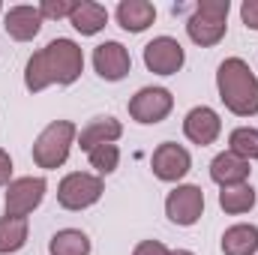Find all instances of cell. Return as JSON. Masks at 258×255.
Listing matches in <instances>:
<instances>
[{
  "label": "cell",
  "instance_id": "obj_18",
  "mask_svg": "<svg viewBox=\"0 0 258 255\" xmlns=\"http://www.w3.org/2000/svg\"><path fill=\"white\" fill-rule=\"evenodd\" d=\"M225 255H255L258 252V228L255 225H231L222 234Z\"/></svg>",
  "mask_w": 258,
  "mask_h": 255
},
{
  "label": "cell",
  "instance_id": "obj_14",
  "mask_svg": "<svg viewBox=\"0 0 258 255\" xmlns=\"http://www.w3.org/2000/svg\"><path fill=\"white\" fill-rule=\"evenodd\" d=\"M210 177H213L219 186L246 183V177H249V162H246V159H240L237 153L225 150V153L213 156V162H210Z\"/></svg>",
  "mask_w": 258,
  "mask_h": 255
},
{
  "label": "cell",
  "instance_id": "obj_5",
  "mask_svg": "<svg viewBox=\"0 0 258 255\" xmlns=\"http://www.w3.org/2000/svg\"><path fill=\"white\" fill-rule=\"evenodd\" d=\"M105 192V183L99 174H87V171H72L66 174L57 186V204L66 210H84L90 204H96Z\"/></svg>",
  "mask_w": 258,
  "mask_h": 255
},
{
  "label": "cell",
  "instance_id": "obj_2",
  "mask_svg": "<svg viewBox=\"0 0 258 255\" xmlns=\"http://www.w3.org/2000/svg\"><path fill=\"white\" fill-rule=\"evenodd\" d=\"M216 87H219V99L231 114L237 117L258 114V78L246 60L240 57L222 60L216 69Z\"/></svg>",
  "mask_w": 258,
  "mask_h": 255
},
{
  "label": "cell",
  "instance_id": "obj_8",
  "mask_svg": "<svg viewBox=\"0 0 258 255\" xmlns=\"http://www.w3.org/2000/svg\"><path fill=\"white\" fill-rule=\"evenodd\" d=\"M165 213H168V219L174 225H195L201 219V213H204V192H201V186L186 183V186L171 189L168 198H165Z\"/></svg>",
  "mask_w": 258,
  "mask_h": 255
},
{
  "label": "cell",
  "instance_id": "obj_19",
  "mask_svg": "<svg viewBox=\"0 0 258 255\" xmlns=\"http://www.w3.org/2000/svg\"><path fill=\"white\" fill-rule=\"evenodd\" d=\"M27 243V219L24 216H3L0 219V255L18 252Z\"/></svg>",
  "mask_w": 258,
  "mask_h": 255
},
{
  "label": "cell",
  "instance_id": "obj_21",
  "mask_svg": "<svg viewBox=\"0 0 258 255\" xmlns=\"http://www.w3.org/2000/svg\"><path fill=\"white\" fill-rule=\"evenodd\" d=\"M219 207L225 213H246L255 207V189L249 183H234V186H222L219 192Z\"/></svg>",
  "mask_w": 258,
  "mask_h": 255
},
{
  "label": "cell",
  "instance_id": "obj_7",
  "mask_svg": "<svg viewBox=\"0 0 258 255\" xmlns=\"http://www.w3.org/2000/svg\"><path fill=\"white\" fill-rule=\"evenodd\" d=\"M45 189L48 183L42 177H18L6 186V216H24L33 213L42 198H45Z\"/></svg>",
  "mask_w": 258,
  "mask_h": 255
},
{
  "label": "cell",
  "instance_id": "obj_11",
  "mask_svg": "<svg viewBox=\"0 0 258 255\" xmlns=\"http://www.w3.org/2000/svg\"><path fill=\"white\" fill-rule=\"evenodd\" d=\"M93 69L105 81H120V78H126L129 69H132L129 51L120 42H114V39L111 42H102V45L93 48Z\"/></svg>",
  "mask_w": 258,
  "mask_h": 255
},
{
  "label": "cell",
  "instance_id": "obj_22",
  "mask_svg": "<svg viewBox=\"0 0 258 255\" xmlns=\"http://www.w3.org/2000/svg\"><path fill=\"white\" fill-rule=\"evenodd\" d=\"M228 150L237 153V156L246 159V162L258 159V129H252V126L234 129V132L228 135Z\"/></svg>",
  "mask_w": 258,
  "mask_h": 255
},
{
  "label": "cell",
  "instance_id": "obj_29",
  "mask_svg": "<svg viewBox=\"0 0 258 255\" xmlns=\"http://www.w3.org/2000/svg\"><path fill=\"white\" fill-rule=\"evenodd\" d=\"M0 9H3V6H0Z\"/></svg>",
  "mask_w": 258,
  "mask_h": 255
},
{
  "label": "cell",
  "instance_id": "obj_28",
  "mask_svg": "<svg viewBox=\"0 0 258 255\" xmlns=\"http://www.w3.org/2000/svg\"><path fill=\"white\" fill-rule=\"evenodd\" d=\"M171 255H195V252H189V249H174Z\"/></svg>",
  "mask_w": 258,
  "mask_h": 255
},
{
  "label": "cell",
  "instance_id": "obj_4",
  "mask_svg": "<svg viewBox=\"0 0 258 255\" xmlns=\"http://www.w3.org/2000/svg\"><path fill=\"white\" fill-rule=\"evenodd\" d=\"M72 141H75V123L72 120H54L39 132V138L33 141V159L39 168H60L66 159H69V150H72Z\"/></svg>",
  "mask_w": 258,
  "mask_h": 255
},
{
  "label": "cell",
  "instance_id": "obj_13",
  "mask_svg": "<svg viewBox=\"0 0 258 255\" xmlns=\"http://www.w3.org/2000/svg\"><path fill=\"white\" fill-rule=\"evenodd\" d=\"M3 27H6V33L15 42H30L39 33V27H42L39 6H12L3 15Z\"/></svg>",
  "mask_w": 258,
  "mask_h": 255
},
{
  "label": "cell",
  "instance_id": "obj_16",
  "mask_svg": "<svg viewBox=\"0 0 258 255\" xmlns=\"http://www.w3.org/2000/svg\"><path fill=\"white\" fill-rule=\"evenodd\" d=\"M156 21V9L147 0H123L117 6V24L129 33H141Z\"/></svg>",
  "mask_w": 258,
  "mask_h": 255
},
{
  "label": "cell",
  "instance_id": "obj_23",
  "mask_svg": "<svg viewBox=\"0 0 258 255\" xmlns=\"http://www.w3.org/2000/svg\"><path fill=\"white\" fill-rule=\"evenodd\" d=\"M87 156H90V165H93L99 174H111V171H117V162H120V150H117V144H99V147H93Z\"/></svg>",
  "mask_w": 258,
  "mask_h": 255
},
{
  "label": "cell",
  "instance_id": "obj_17",
  "mask_svg": "<svg viewBox=\"0 0 258 255\" xmlns=\"http://www.w3.org/2000/svg\"><path fill=\"white\" fill-rule=\"evenodd\" d=\"M69 21H72V27H75L81 36H93V33H99V30L108 24V12H105L102 3L84 0V3L75 6V12L69 15Z\"/></svg>",
  "mask_w": 258,
  "mask_h": 255
},
{
  "label": "cell",
  "instance_id": "obj_3",
  "mask_svg": "<svg viewBox=\"0 0 258 255\" xmlns=\"http://www.w3.org/2000/svg\"><path fill=\"white\" fill-rule=\"evenodd\" d=\"M228 9H231L228 0H201L195 6V12L186 21V33H189V39H192L195 45L210 48V45H216L225 36Z\"/></svg>",
  "mask_w": 258,
  "mask_h": 255
},
{
  "label": "cell",
  "instance_id": "obj_12",
  "mask_svg": "<svg viewBox=\"0 0 258 255\" xmlns=\"http://www.w3.org/2000/svg\"><path fill=\"white\" fill-rule=\"evenodd\" d=\"M183 132H186V138H189L192 144L207 147V144H213V141L219 138V132H222V120H219V114H216L213 108L198 105V108H192V111L186 114V120H183Z\"/></svg>",
  "mask_w": 258,
  "mask_h": 255
},
{
  "label": "cell",
  "instance_id": "obj_20",
  "mask_svg": "<svg viewBox=\"0 0 258 255\" xmlns=\"http://www.w3.org/2000/svg\"><path fill=\"white\" fill-rule=\"evenodd\" d=\"M51 255H90V237L78 228H63L48 243Z\"/></svg>",
  "mask_w": 258,
  "mask_h": 255
},
{
  "label": "cell",
  "instance_id": "obj_27",
  "mask_svg": "<svg viewBox=\"0 0 258 255\" xmlns=\"http://www.w3.org/2000/svg\"><path fill=\"white\" fill-rule=\"evenodd\" d=\"M9 177H12V159H9V153L0 147V186H9V183H12Z\"/></svg>",
  "mask_w": 258,
  "mask_h": 255
},
{
  "label": "cell",
  "instance_id": "obj_1",
  "mask_svg": "<svg viewBox=\"0 0 258 255\" xmlns=\"http://www.w3.org/2000/svg\"><path fill=\"white\" fill-rule=\"evenodd\" d=\"M84 69V54L72 39H51L24 66V84L30 93H39L51 84H72Z\"/></svg>",
  "mask_w": 258,
  "mask_h": 255
},
{
  "label": "cell",
  "instance_id": "obj_26",
  "mask_svg": "<svg viewBox=\"0 0 258 255\" xmlns=\"http://www.w3.org/2000/svg\"><path fill=\"white\" fill-rule=\"evenodd\" d=\"M132 255H171V252H168L159 240H141V243L135 246V252H132Z\"/></svg>",
  "mask_w": 258,
  "mask_h": 255
},
{
  "label": "cell",
  "instance_id": "obj_6",
  "mask_svg": "<svg viewBox=\"0 0 258 255\" xmlns=\"http://www.w3.org/2000/svg\"><path fill=\"white\" fill-rule=\"evenodd\" d=\"M174 108V96L165 87H141L132 99H129V114L132 120L150 126V123H162Z\"/></svg>",
  "mask_w": 258,
  "mask_h": 255
},
{
  "label": "cell",
  "instance_id": "obj_25",
  "mask_svg": "<svg viewBox=\"0 0 258 255\" xmlns=\"http://www.w3.org/2000/svg\"><path fill=\"white\" fill-rule=\"evenodd\" d=\"M240 18H243L246 27L258 30V0H243V6H240Z\"/></svg>",
  "mask_w": 258,
  "mask_h": 255
},
{
  "label": "cell",
  "instance_id": "obj_15",
  "mask_svg": "<svg viewBox=\"0 0 258 255\" xmlns=\"http://www.w3.org/2000/svg\"><path fill=\"white\" fill-rule=\"evenodd\" d=\"M120 135H123L120 120H114V117H96V120H90L87 126L81 129L78 144H81V150L90 153V150L99 147V144H114Z\"/></svg>",
  "mask_w": 258,
  "mask_h": 255
},
{
  "label": "cell",
  "instance_id": "obj_10",
  "mask_svg": "<svg viewBox=\"0 0 258 255\" xmlns=\"http://www.w3.org/2000/svg\"><path fill=\"white\" fill-rule=\"evenodd\" d=\"M150 165H153V174H156L159 180L177 183L180 177L189 174L192 156H189L186 147H180V144H174V141H165V144H159V147L153 150V162H150Z\"/></svg>",
  "mask_w": 258,
  "mask_h": 255
},
{
  "label": "cell",
  "instance_id": "obj_9",
  "mask_svg": "<svg viewBox=\"0 0 258 255\" xmlns=\"http://www.w3.org/2000/svg\"><path fill=\"white\" fill-rule=\"evenodd\" d=\"M186 60V51L177 39L171 36H156L153 42L144 45V66L156 75H174Z\"/></svg>",
  "mask_w": 258,
  "mask_h": 255
},
{
  "label": "cell",
  "instance_id": "obj_24",
  "mask_svg": "<svg viewBox=\"0 0 258 255\" xmlns=\"http://www.w3.org/2000/svg\"><path fill=\"white\" fill-rule=\"evenodd\" d=\"M75 6H78V0H42L39 15L42 18H66L75 12Z\"/></svg>",
  "mask_w": 258,
  "mask_h": 255
}]
</instances>
